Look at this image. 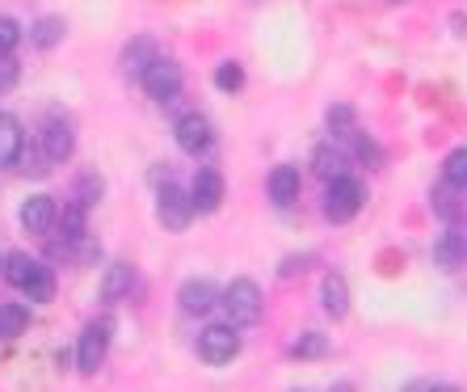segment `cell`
<instances>
[{
    "mask_svg": "<svg viewBox=\"0 0 467 392\" xmlns=\"http://www.w3.org/2000/svg\"><path fill=\"white\" fill-rule=\"evenodd\" d=\"M173 140H177V148H182V153H190V156L207 153V148H211V122L202 119V114H185V119H177Z\"/></svg>",
    "mask_w": 467,
    "mask_h": 392,
    "instance_id": "obj_8",
    "label": "cell"
},
{
    "mask_svg": "<svg viewBox=\"0 0 467 392\" xmlns=\"http://www.w3.org/2000/svg\"><path fill=\"white\" fill-rule=\"evenodd\" d=\"M26 325H30V313L22 304H0V338H17V334H26Z\"/></svg>",
    "mask_w": 467,
    "mask_h": 392,
    "instance_id": "obj_20",
    "label": "cell"
},
{
    "mask_svg": "<svg viewBox=\"0 0 467 392\" xmlns=\"http://www.w3.org/2000/svg\"><path fill=\"white\" fill-rule=\"evenodd\" d=\"M312 164H316V174L325 177V182H337V177H346V153H337V148H316Z\"/></svg>",
    "mask_w": 467,
    "mask_h": 392,
    "instance_id": "obj_18",
    "label": "cell"
},
{
    "mask_svg": "<svg viewBox=\"0 0 467 392\" xmlns=\"http://www.w3.org/2000/svg\"><path fill=\"white\" fill-rule=\"evenodd\" d=\"M59 224V207H55L51 195H34L22 203V228L34 232V237H47V232Z\"/></svg>",
    "mask_w": 467,
    "mask_h": 392,
    "instance_id": "obj_7",
    "label": "cell"
},
{
    "mask_svg": "<svg viewBox=\"0 0 467 392\" xmlns=\"http://www.w3.org/2000/svg\"><path fill=\"white\" fill-rule=\"evenodd\" d=\"M299 164H278L270 174V198L278 203V207H286V203H295L299 198Z\"/></svg>",
    "mask_w": 467,
    "mask_h": 392,
    "instance_id": "obj_13",
    "label": "cell"
},
{
    "mask_svg": "<svg viewBox=\"0 0 467 392\" xmlns=\"http://www.w3.org/2000/svg\"><path fill=\"white\" fill-rule=\"evenodd\" d=\"M333 392H354V388H349V384H337V388H333Z\"/></svg>",
    "mask_w": 467,
    "mask_h": 392,
    "instance_id": "obj_32",
    "label": "cell"
},
{
    "mask_svg": "<svg viewBox=\"0 0 467 392\" xmlns=\"http://www.w3.org/2000/svg\"><path fill=\"white\" fill-rule=\"evenodd\" d=\"M59 38H64V17H38V22L30 26V43L43 47V51H51Z\"/></svg>",
    "mask_w": 467,
    "mask_h": 392,
    "instance_id": "obj_19",
    "label": "cell"
},
{
    "mask_svg": "<svg viewBox=\"0 0 467 392\" xmlns=\"http://www.w3.org/2000/svg\"><path fill=\"white\" fill-rule=\"evenodd\" d=\"M0 270H5V253H0Z\"/></svg>",
    "mask_w": 467,
    "mask_h": 392,
    "instance_id": "obj_33",
    "label": "cell"
},
{
    "mask_svg": "<svg viewBox=\"0 0 467 392\" xmlns=\"http://www.w3.org/2000/svg\"><path fill=\"white\" fill-rule=\"evenodd\" d=\"M109 329H114V321H93V325L80 334V342H77V367L85 371V376H93V371L106 363Z\"/></svg>",
    "mask_w": 467,
    "mask_h": 392,
    "instance_id": "obj_5",
    "label": "cell"
},
{
    "mask_svg": "<svg viewBox=\"0 0 467 392\" xmlns=\"http://www.w3.org/2000/svg\"><path fill=\"white\" fill-rule=\"evenodd\" d=\"M140 80H143V93L152 101H173L177 93H182V68H177L173 59H156Z\"/></svg>",
    "mask_w": 467,
    "mask_h": 392,
    "instance_id": "obj_6",
    "label": "cell"
},
{
    "mask_svg": "<svg viewBox=\"0 0 467 392\" xmlns=\"http://www.w3.org/2000/svg\"><path fill=\"white\" fill-rule=\"evenodd\" d=\"M13 85H17V64H13L9 55H0V93Z\"/></svg>",
    "mask_w": 467,
    "mask_h": 392,
    "instance_id": "obj_29",
    "label": "cell"
},
{
    "mask_svg": "<svg viewBox=\"0 0 467 392\" xmlns=\"http://www.w3.org/2000/svg\"><path fill=\"white\" fill-rule=\"evenodd\" d=\"M362 203H367V190H362V182H354V177H337V182H328L325 190V216L333 219V224H346V219H354L362 211Z\"/></svg>",
    "mask_w": 467,
    "mask_h": 392,
    "instance_id": "obj_2",
    "label": "cell"
},
{
    "mask_svg": "<svg viewBox=\"0 0 467 392\" xmlns=\"http://www.w3.org/2000/svg\"><path fill=\"white\" fill-rule=\"evenodd\" d=\"M190 198H194V211H202V216L219 211V203H223V177H219L215 169H198Z\"/></svg>",
    "mask_w": 467,
    "mask_h": 392,
    "instance_id": "obj_10",
    "label": "cell"
},
{
    "mask_svg": "<svg viewBox=\"0 0 467 392\" xmlns=\"http://www.w3.org/2000/svg\"><path fill=\"white\" fill-rule=\"evenodd\" d=\"M98 195H101V182L93 174H85V177H80V190H77V203H80V207H93V203H98Z\"/></svg>",
    "mask_w": 467,
    "mask_h": 392,
    "instance_id": "obj_28",
    "label": "cell"
},
{
    "mask_svg": "<svg viewBox=\"0 0 467 392\" xmlns=\"http://www.w3.org/2000/svg\"><path fill=\"white\" fill-rule=\"evenodd\" d=\"M295 359H320V355H328V338L325 334H304V338L291 346Z\"/></svg>",
    "mask_w": 467,
    "mask_h": 392,
    "instance_id": "obj_23",
    "label": "cell"
},
{
    "mask_svg": "<svg viewBox=\"0 0 467 392\" xmlns=\"http://www.w3.org/2000/svg\"><path fill=\"white\" fill-rule=\"evenodd\" d=\"M240 355V334L232 325H207L198 334V359L211 367H223Z\"/></svg>",
    "mask_w": 467,
    "mask_h": 392,
    "instance_id": "obj_3",
    "label": "cell"
},
{
    "mask_svg": "<svg viewBox=\"0 0 467 392\" xmlns=\"http://www.w3.org/2000/svg\"><path fill=\"white\" fill-rule=\"evenodd\" d=\"M177 300H182V308L190 316H202V313H211V308H215L223 295H219V287L211 283V279H190V283H182Z\"/></svg>",
    "mask_w": 467,
    "mask_h": 392,
    "instance_id": "obj_9",
    "label": "cell"
},
{
    "mask_svg": "<svg viewBox=\"0 0 467 392\" xmlns=\"http://www.w3.org/2000/svg\"><path fill=\"white\" fill-rule=\"evenodd\" d=\"M442 177L451 185H467V148H455V153L442 161Z\"/></svg>",
    "mask_w": 467,
    "mask_h": 392,
    "instance_id": "obj_24",
    "label": "cell"
},
{
    "mask_svg": "<svg viewBox=\"0 0 467 392\" xmlns=\"http://www.w3.org/2000/svg\"><path fill=\"white\" fill-rule=\"evenodd\" d=\"M22 148H26L22 122L13 119V114H0V169H5V164H17Z\"/></svg>",
    "mask_w": 467,
    "mask_h": 392,
    "instance_id": "obj_12",
    "label": "cell"
},
{
    "mask_svg": "<svg viewBox=\"0 0 467 392\" xmlns=\"http://www.w3.org/2000/svg\"><path fill=\"white\" fill-rule=\"evenodd\" d=\"M349 122H354V110H349V106L328 110V127H349Z\"/></svg>",
    "mask_w": 467,
    "mask_h": 392,
    "instance_id": "obj_30",
    "label": "cell"
},
{
    "mask_svg": "<svg viewBox=\"0 0 467 392\" xmlns=\"http://www.w3.org/2000/svg\"><path fill=\"white\" fill-rule=\"evenodd\" d=\"M463 249H467V245L455 237V232H442V237H438V245H434V261L442 266V270H455L459 258H463Z\"/></svg>",
    "mask_w": 467,
    "mask_h": 392,
    "instance_id": "obj_21",
    "label": "cell"
},
{
    "mask_svg": "<svg viewBox=\"0 0 467 392\" xmlns=\"http://www.w3.org/2000/svg\"><path fill=\"white\" fill-rule=\"evenodd\" d=\"M430 392H459V388H451V384H438V388H430Z\"/></svg>",
    "mask_w": 467,
    "mask_h": 392,
    "instance_id": "obj_31",
    "label": "cell"
},
{
    "mask_svg": "<svg viewBox=\"0 0 467 392\" xmlns=\"http://www.w3.org/2000/svg\"><path fill=\"white\" fill-rule=\"evenodd\" d=\"M320 304H325V313L333 316V321H341V316L349 313V287L341 274H333V270L325 274V283H320Z\"/></svg>",
    "mask_w": 467,
    "mask_h": 392,
    "instance_id": "obj_11",
    "label": "cell"
},
{
    "mask_svg": "<svg viewBox=\"0 0 467 392\" xmlns=\"http://www.w3.org/2000/svg\"><path fill=\"white\" fill-rule=\"evenodd\" d=\"M219 304H223V313H228L232 329H244L261 316V287L253 283V279H232Z\"/></svg>",
    "mask_w": 467,
    "mask_h": 392,
    "instance_id": "obj_1",
    "label": "cell"
},
{
    "mask_svg": "<svg viewBox=\"0 0 467 392\" xmlns=\"http://www.w3.org/2000/svg\"><path fill=\"white\" fill-rule=\"evenodd\" d=\"M215 85L223 89V93H236V89L244 85V68L240 64H219L215 68Z\"/></svg>",
    "mask_w": 467,
    "mask_h": 392,
    "instance_id": "obj_26",
    "label": "cell"
},
{
    "mask_svg": "<svg viewBox=\"0 0 467 392\" xmlns=\"http://www.w3.org/2000/svg\"><path fill=\"white\" fill-rule=\"evenodd\" d=\"M22 43V26L13 22V17H0V55H13Z\"/></svg>",
    "mask_w": 467,
    "mask_h": 392,
    "instance_id": "obj_27",
    "label": "cell"
},
{
    "mask_svg": "<svg viewBox=\"0 0 467 392\" xmlns=\"http://www.w3.org/2000/svg\"><path fill=\"white\" fill-rule=\"evenodd\" d=\"M130 283H135V270H130L127 261H114L106 270V279H101V300H109V304L122 300V295L130 291Z\"/></svg>",
    "mask_w": 467,
    "mask_h": 392,
    "instance_id": "obj_16",
    "label": "cell"
},
{
    "mask_svg": "<svg viewBox=\"0 0 467 392\" xmlns=\"http://www.w3.org/2000/svg\"><path fill=\"white\" fill-rule=\"evenodd\" d=\"M156 216H161V224H164L169 232L190 228V219H194V198L185 195L182 185L164 182V190L156 195Z\"/></svg>",
    "mask_w": 467,
    "mask_h": 392,
    "instance_id": "obj_4",
    "label": "cell"
},
{
    "mask_svg": "<svg viewBox=\"0 0 467 392\" xmlns=\"http://www.w3.org/2000/svg\"><path fill=\"white\" fill-rule=\"evenodd\" d=\"M156 59H161V55H156L152 38H135V43L122 47V68H127V72H135V77H143V72H148Z\"/></svg>",
    "mask_w": 467,
    "mask_h": 392,
    "instance_id": "obj_15",
    "label": "cell"
},
{
    "mask_svg": "<svg viewBox=\"0 0 467 392\" xmlns=\"http://www.w3.org/2000/svg\"><path fill=\"white\" fill-rule=\"evenodd\" d=\"M59 224H64V240H80V237H85V207H80V203H72V207L59 216Z\"/></svg>",
    "mask_w": 467,
    "mask_h": 392,
    "instance_id": "obj_25",
    "label": "cell"
},
{
    "mask_svg": "<svg viewBox=\"0 0 467 392\" xmlns=\"http://www.w3.org/2000/svg\"><path fill=\"white\" fill-rule=\"evenodd\" d=\"M72 127L67 122H47V131H43V156L51 164H59V161H67L72 156Z\"/></svg>",
    "mask_w": 467,
    "mask_h": 392,
    "instance_id": "obj_14",
    "label": "cell"
},
{
    "mask_svg": "<svg viewBox=\"0 0 467 392\" xmlns=\"http://www.w3.org/2000/svg\"><path fill=\"white\" fill-rule=\"evenodd\" d=\"M26 295H30L34 304H47V300H55V274L47 270L43 261H38V266H34L30 270V279H26V287H22Z\"/></svg>",
    "mask_w": 467,
    "mask_h": 392,
    "instance_id": "obj_17",
    "label": "cell"
},
{
    "mask_svg": "<svg viewBox=\"0 0 467 392\" xmlns=\"http://www.w3.org/2000/svg\"><path fill=\"white\" fill-rule=\"evenodd\" d=\"M34 266H38L34 258H26V253H13V258H5V270H0V274H5L13 287H26V279H30Z\"/></svg>",
    "mask_w": 467,
    "mask_h": 392,
    "instance_id": "obj_22",
    "label": "cell"
}]
</instances>
